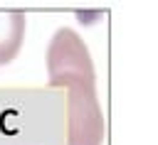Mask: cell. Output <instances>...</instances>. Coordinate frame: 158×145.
Here are the masks:
<instances>
[{
    "instance_id": "cell-2",
    "label": "cell",
    "mask_w": 158,
    "mask_h": 145,
    "mask_svg": "<svg viewBox=\"0 0 158 145\" xmlns=\"http://www.w3.org/2000/svg\"><path fill=\"white\" fill-rule=\"evenodd\" d=\"M25 12L20 10H0V66L10 64L25 42Z\"/></svg>"
},
{
    "instance_id": "cell-1",
    "label": "cell",
    "mask_w": 158,
    "mask_h": 145,
    "mask_svg": "<svg viewBox=\"0 0 158 145\" xmlns=\"http://www.w3.org/2000/svg\"><path fill=\"white\" fill-rule=\"evenodd\" d=\"M47 84L64 86L67 96V145H101L104 116L96 96V71L86 42L72 29L59 27L47 44Z\"/></svg>"
}]
</instances>
